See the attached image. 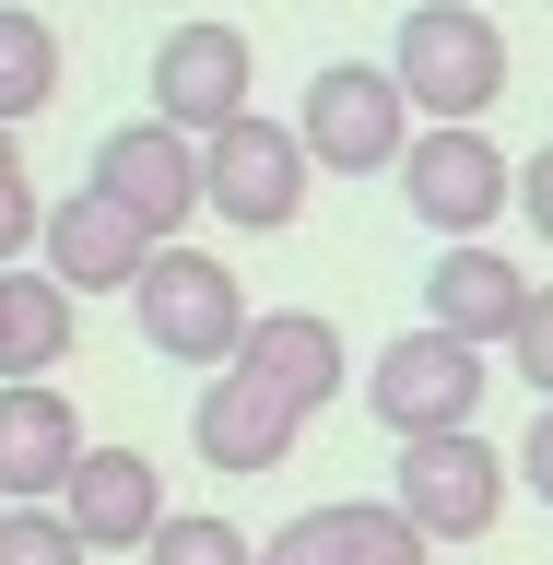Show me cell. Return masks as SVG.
<instances>
[{"label":"cell","mask_w":553,"mask_h":565,"mask_svg":"<svg viewBox=\"0 0 553 565\" xmlns=\"http://www.w3.org/2000/svg\"><path fill=\"white\" fill-rule=\"evenodd\" d=\"M389 83L424 130H483V106L507 95V35L471 0H413L401 12V47H389Z\"/></svg>","instance_id":"cell-1"},{"label":"cell","mask_w":553,"mask_h":565,"mask_svg":"<svg viewBox=\"0 0 553 565\" xmlns=\"http://www.w3.org/2000/svg\"><path fill=\"white\" fill-rule=\"evenodd\" d=\"M141 342L166 353V365H201V377H224L247 353V330H259V307H247V282L212 259V247H153V271H141L130 295Z\"/></svg>","instance_id":"cell-2"},{"label":"cell","mask_w":553,"mask_h":565,"mask_svg":"<svg viewBox=\"0 0 553 565\" xmlns=\"http://www.w3.org/2000/svg\"><path fill=\"white\" fill-rule=\"evenodd\" d=\"M483 388H494V353L448 342V330H401V342L377 353L365 401H377V424L401 436V448H424V436H471Z\"/></svg>","instance_id":"cell-3"},{"label":"cell","mask_w":553,"mask_h":565,"mask_svg":"<svg viewBox=\"0 0 553 565\" xmlns=\"http://www.w3.org/2000/svg\"><path fill=\"white\" fill-rule=\"evenodd\" d=\"M295 141H307V166H330V177H389L413 153V106H401V83H389L377 60H330L307 83Z\"/></svg>","instance_id":"cell-4"},{"label":"cell","mask_w":553,"mask_h":565,"mask_svg":"<svg viewBox=\"0 0 553 565\" xmlns=\"http://www.w3.org/2000/svg\"><path fill=\"white\" fill-rule=\"evenodd\" d=\"M201 201L224 224H247V236H283L307 212V141H295V118H259L247 106L236 130H212L201 141Z\"/></svg>","instance_id":"cell-5"},{"label":"cell","mask_w":553,"mask_h":565,"mask_svg":"<svg viewBox=\"0 0 553 565\" xmlns=\"http://www.w3.org/2000/svg\"><path fill=\"white\" fill-rule=\"evenodd\" d=\"M247 83H259V47H247L236 24H166V35H153V71H141L153 118L189 130V141L236 130V118H247Z\"/></svg>","instance_id":"cell-6"},{"label":"cell","mask_w":553,"mask_h":565,"mask_svg":"<svg viewBox=\"0 0 553 565\" xmlns=\"http://www.w3.org/2000/svg\"><path fill=\"white\" fill-rule=\"evenodd\" d=\"M401 201H413V224H436L448 247H483L494 212L519 201V166H507L483 130H413V153H401Z\"/></svg>","instance_id":"cell-7"},{"label":"cell","mask_w":553,"mask_h":565,"mask_svg":"<svg viewBox=\"0 0 553 565\" xmlns=\"http://www.w3.org/2000/svg\"><path fill=\"white\" fill-rule=\"evenodd\" d=\"M507 483H519V459H494L483 436H424V448H401V494L389 507L424 542H483L507 519Z\"/></svg>","instance_id":"cell-8"},{"label":"cell","mask_w":553,"mask_h":565,"mask_svg":"<svg viewBox=\"0 0 553 565\" xmlns=\"http://www.w3.org/2000/svg\"><path fill=\"white\" fill-rule=\"evenodd\" d=\"M95 201H118L153 247H177V224L201 212V141L166 130V118H118L95 141Z\"/></svg>","instance_id":"cell-9"},{"label":"cell","mask_w":553,"mask_h":565,"mask_svg":"<svg viewBox=\"0 0 553 565\" xmlns=\"http://www.w3.org/2000/svg\"><path fill=\"white\" fill-rule=\"evenodd\" d=\"M60 519H71V542H83L95 565H118V554H153V530H166L177 507H166V471H153L141 448H83Z\"/></svg>","instance_id":"cell-10"},{"label":"cell","mask_w":553,"mask_h":565,"mask_svg":"<svg viewBox=\"0 0 553 565\" xmlns=\"http://www.w3.org/2000/svg\"><path fill=\"white\" fill-rule=\"evenodd\" d=\"M35 259H47V282H60V295H141V271H153V236H141L118 201L71 189V201H47V236H35Z\"/></svg>","instance_id":"cell-11"},{"label":"cell","mask_w":553,"mask_h":565,"mask_svg":"<svg viewBox=\"0 0 553 565\" xmlns=\"http://www.w3.org/2000/svg\"><path fill=\"white\" fill-rule=\"evenodd\" d=\"M519 318H530V271L507 247H436V271H424V330L494 353V342H519Z\"/></svg>","instance_id":"cell-12"},{"label":"cell","mask_w":553,"mask_h":565,"mask_svg":"<svg viewBox=\"0 0 553 565\" xmlns=\"http://www.w3.org/2000/svg\"><path fill=\"white\" fill-rule=\"evenodd\" d=\"M295 436H307V413H295L283 388H259L247 365H224V377L189 401V448H201L212 471H283Z\"/></svg>","instance_id":"cell-13"},{"label":"cell","mask_w":553,"mask_h":565,"mask_svg":"<svg viewBox=\"0 0 553 565\" xmlns=\"http://www.w3.org/2000/svg\"><path fill=\"white\" fill-rule=\"evenodd\" d=\"M83 471V424L60 388H0V507H60Z\"/></svg>","instance_id":"cell-14"},{"label":"cell","mask_w":553,"mask_h":565,"mask_svg":"<svg viewBox=\"0 0 553 565\" xmlns=\"http://www.w3.org/2000/svg\"><path fill=\"white\" fill-rule=\"evenodd\" d=\"M236 365H247L259 388H283L295 413H318V401L342 388V330H330L318 307H272L259 330H247V353H236Z\"/></svg>","instance_id":"cell-15"},{"label":"cell","mask_w":553,"mask_h":565,"mask_svg":"<svg viewBox=\"0 0 553 565\" xmlns=\"http://www.w3.org/2000/svg\"><path fill=\"white\" fill-rule=\"evenodd\" d=\"M71 365V295L47 271H12L0 282V388H47Z\"/></svg>","instance_id":"cell-16"},{"label":"cell","mask_w":553,"mask_h":565,"mask_svg":"<svg viewBox=\"0 0 553 565\" xmlns=\"http://www.w3.org/2000/svg\"><path fill=\"white\" fill-rule=\"evenodd\" d=\"M60 106V35L35 24L24 0H0V130H24Z\"/></svg>","instance_id":"cell-17"},{"label":"cell","mask_w":553,"mask_h":565,"mask_svg":"<svg viewBox=\"0 0 553 565\" xmlns=\"http://www.w3.org/2000/svg\"><path fill=\"white\" fill-rule=\"evenodd\" d=\"M330 554H342V565H424L436 542H424L389 494H342V507H330Z\"/></svg>","instance_id":"cell-18"},{"label":"cell","mask_w":553,"mask_h":565,"mask_svg":"<svg viewBox=\"0 0 553 565\" xmlns=\"http://www.w3.org/2000/svg\"><path fill=\"white\" fill-rule=\"evenodd\" d=\"M141 565H259V542L201 507V519H166V530H153V554H141Z\"/></svg>","instance_id":"cell-19"},{"label":"cell","mask_w":553,"mask_h":565,"mask_svg":"<svg viewBox=\"0 0 553 565\" xmlns=\"http://www.w3.org/2000/svg\"><path fill=\"white\" fill-rule=\"evenodd\" d=\"M0 565H95L60 507H0Z\"/></svg>","instance_id":"cell-20"},{"label":"cell","mask_w":553,"mask_h":565,"mask_svg":"<svg viewBox=\"0 0 553 565\" xmlns=\"http://www.w3.org/2000/svg\"><path fill=\"white\" fill-rule=\"evenodd\" d=\"M35 236H47V201H35V177H24V141L0 130V271H12Z\"/></svg>","instance_id":"cell-21"},{"label":"cell","mask_w":553,"mask_h":565,"mask_svg":"<svg viewBox=\"0 0 553 565\" xmlns=\"http://www.w3.org/2000/svg\"><path fill=\"white\" fill-rule=\"evenodd\" d=\"M507 353H519V377L553 401V282H530V318H519V342H507Z\"/></svg>","instance_id":"cell-22"},{"label":"cell","mask_w":553,"mask_h":565,"mask_svg":"<svg viewBox=\"0 0 553 565\" xmlns=\"http://www.w3.org/2000/svg\"><path fill=\"white\" fill-rule=\"evenodd\" d=\"M259 565H342V554H330V507H307V519H283L272 542H259Z\"/></svg>","instance_id":"cell-23"},{"label":"cell","mask_w":553,"mask_h":565,"mask_svg":"<svg viewBox=\"0 0 553 565\" xmlns=\"http://www.w3.org/2000/svg\"><path fill=\"white\" fill-rule=\"evenodd\" d=\"M519 212H530V236L553 247V141H542V153L519 166Z\"/></svg>","instance_id":"cell-24"},{"label":"cell","mask_w":553,"mask_h":565,"mask_svg":"<svg viewBox=\"0 0 553 565\" xmlns=\"http://www.w3.org/2000/svg\"><path fill=\"white\" fill-rule=\"evenodd\" d=\"M519 483H530V494L553 507V401L530 413V436H519Z\"/></svg>","instance_id":"cell-25"},{"label":"cell","mask_w":553,"mask_h":565,"mask_svg":"<svg viewBox=\"0 0 553 565\" xmlns=\"http://www.w3.org/2000/svg\"><path fill=\"white\" fill-rule=\"evenodd\" d=\"M0 282H12V271H0Z\"/></svg>","instance_id":"cell-26"}]
</instances>
